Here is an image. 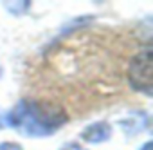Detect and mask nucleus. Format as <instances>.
<instances>
[{
	"mask_svg": "<svg viewBox=\"0 0 153 150\" xmlns=\"http://www.w3.org/2000/svg\"><path fill=\"white\" fill-rule=\"evenodd\" d=\"M4 123L25 137H49L68 123V114L54 101L24 98L6 112Z\"/></svg>",
	"mask_w": 153,
	"mask_h": 150,
	"instance_id": "f257e3e1",
	"label": "nucleus"
},
{
	"mask_svg": "<svg viewBox=\"0 0 153 150\" xmlns=\"http://www.w3.org/2000/svg\"><path fill=\"white\" fill-rule=\"evenodd\" d=\"M128 83L135 92L144 94L146 98L153 96V54L151 47L139 51L128 63Z\"/></svg>",
	"mask_w": 153,
	"mask_h": 150,
	"instance_id": "f03ea898",
	"label": "nucleus"
},
{
	"mask_svg": "<svg viewBox=\"0 0 153 150\" xmlns=\"http://www.w3.org/2000/svg\"><path fill=\"white\" fill-rule=\"evenodd\" d=\"M112 125L106 123V121H96V123H90L87 125L81 134H79V139L85 141V143H90V145H99V143H105L112 137Z\"/></svg>",
	"mask_w": 153,
	"mask_h": 150,
	"instance_id": "7ed1b4c3",
	"label": "nucleus"
},
{
	"mask_svg": "<svg viewBox=\"0 0 153 150\" xmlns=\"http://www.w3.org/2000/svg\"><path fill=\"white\" fill-rule=\"evenodd\" d=\"M0 150H24V146L15 141H4L0 143Z\"/></svg>",
	"mask_w": 153,
	"mask_h": 150,
	"instance_id": "20e7f679",
	"label": "nucleus"
},
{
	"mask_svg": "<svg viewBox=\"0 0 153 150\" xmlns=\"http://www.w3.org/2000/svg\"><path fill=\"white\" fill-rule=\"evenodd\" d=\"M59 150H88V148H85L81 143L70 141V143H65V145H61V148H59Z\"/></svg>",
	"mask_w": 153,
	"mask_h": 150,
	"instance_id": "39448f33",
	"label": "nucleus"
},
{
	"mask_svg": "<svg viewBox=\"0 0 153 150\" xmlns=\"http://www.w3.org/2000/svg\"><path fill=\"white\" fill-rule=\"evenodd\" d=\"M139 150H153V143H151V141H146Z\"/></svg>",
	"mask_w": 153,
	"mask_h": 150,
	"instance_id": "423d86ee",
	"label": "nucleus"
},
{
	"mask_svg": "<svg viewBox=\"0 0 153 150\" xmlns=\"http://www.w3.org/2000/svg\"><path fill=\"white\" fill-rule=\"evenodd\" d=\"M2 72H4V70H2V67H0V76H2Z\"/></svg>",
	"mask_w": 153,
	"mask_h": 150,
	"instance_id": "0eeeda50",
	"label": "nucleus"
},
{
	"mask_svg": "<svg viewBox=\"0 0 153 150\" xmlns=\"http://www.w3.org/2000/svg\"><path fill=\"white\" fill-rule=\"evenodd\" d=\"M0 128H2V121H0Z\"/></svg>",
	"mask_w": 153,
	"mask_h": 150,
	"instance_id": "6e6552de",
	"label": "nucleus"
}]
</instances>
